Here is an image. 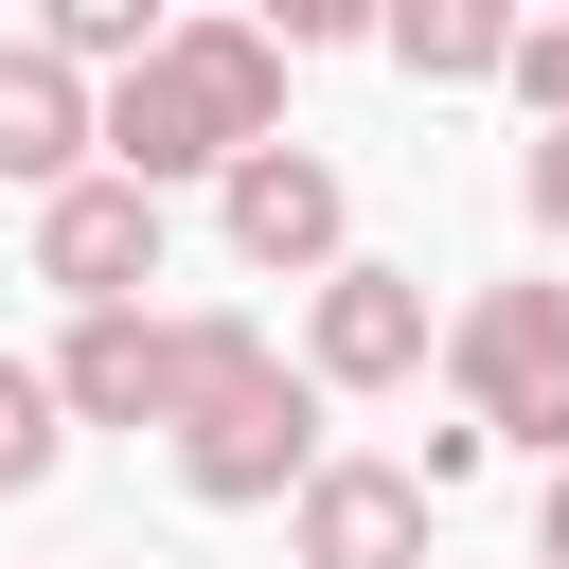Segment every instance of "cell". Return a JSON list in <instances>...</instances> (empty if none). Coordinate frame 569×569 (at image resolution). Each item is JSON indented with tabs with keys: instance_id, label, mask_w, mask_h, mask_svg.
Segmentation results:
<instances>
[{
	"instance_id": "4fadbf2b",
	"label": "cell",
	"mask_w": 569,
	"mask_h": 569,
	"mask_svg": "<svg viewBox=\"0 0 569 569\" xmlns=\"http://www.w3.org/2000/svg\"><path fill=\"white\" fill-rule=\"evenodd\" d=\"M516 107H533V124H569V18H533V36H516Z\"/></svg>"
},
{
	"instance_id": "7a4b0ae2",
	"label": "cell",
	"mask_w": 569,
	"mask_h": 569,
	"mask_svg": "<svg viewBox=\"0 0 569 569\" xmlns=\"http://www.w3.org/2000/svg\"><path fill=\"white\" fill-rule=\"evenodd\" d=\"M338 445H320V373L249 320V302H196V409H178V498H213V516H302V480H320Z\"/></svg>"
},
{
	"instance_id": "8992f818",
	"label": "cell",
	"mask_w": 569,
	"mask_h": 569,
	"mask_svg": "<svg viewBox=\"0 0 569 569\" xmlns=\"http://www.w3.org/2000/svg\"><path fill=\"white\" fill-rule=\"evenodd\" d=\"M427 356H445V320H427V267H373V249H356V267L302 302V373H320V391H409Z\"/></svg>"
},
{
	"instance_id": "ba28073f",
	"label": "cell",
	"mask_w": 569,
	"mask_h": 569,
	"mask_svg": "<svg viewBox=\"0 0 569 569\" xmlns=\"http://www.w3.org/2000/svg\"><path fill=\"white\" fill-rule=\"evenodd\" d=\"M0 178L53 213L71 178H107V89L53 53V36H0Z\"/></svg>"
},
{
	"instance_id": "5b68a950",
	"label": "cell",
	"mask_w": 569,
	"mask_h": 569,
	"mask_svg": "<svg viewBox=\"0 0 569 569\" xmlns=\"http://www.w3.org/2000/svg\"><path fill=\"white\" fill-rule=\"evenodd\" d=\"M53 391H71V427H160V445H178V409H196V302H178V320H160V302L71 320V338H53Z\"/></svg>"
},
{
	"instance_id": "6da1fadb",
	"label": "cell",
	"mask_w": 569,
	"mask_h": 569,
	"mask_svg": "<svg viewBox=\"0 0 569 569\" xmlns=\"http://www.w3.org/2000/svg\"><path fill=\"white\" fill-rule=\"evenodd\" d=\"M284 142V36L267 18H178L124 89H107V178L178 196V178H231Z\"/></svg>"
},
{
	"instance_id": "8fae6325",
	"label": "cell",
	"mask_w": 569,
	"mask_h": 569,
	"mask_svg": "<svg viewBox=\"0 0 569 569\" xmlns=\"http://www.w3.org/2000/svg\"><path fill=\"white\" fill-rule=\"evenodd\" d=\"M71 462V391H53V356H0V498H36Z\"/></svg>"
},
{
	"instance_id": "7c38bea8",
	"label": "cell",
	"mask_w": 569,
	"mask_h": 569,
	"mask_svg": "<svg viewBox=\"0 0 569 569\" xmlns=\"http://www.w3.org/2000/svg\"><path fill=\"white\" fill-rule=\"evenodd\" d=\"M516 213L569 249V124H533V142H516Z\"/></svg>"
},
{
	"instance_id": "30bf717a",
	"label": "cell",
	"mask_w": 569,
	"mask_h": 569,
	"mask_svg": "<svg viewBox=\"0 0 569 569\" xmlns=\"http://www.w3.org/2000/svg\"><path fill=\"white\" fill-rule=\"evenodd\" d=\"M516 36H533V18H498V0H391V18H373V53H391L409 89H516Z\"/></svg>"
},
{
	"instance_id": "52a82bcc",
	"label": "cell",
	"mask_w": 569,
	"mask_h": 569,
	"mask_svg": "<svg viewBox=\"0 0 569 569\" xmlns=\"http://www.w3.org/2000/svg\"><path fill=\"white\" fill-rule=\"evenodd\" d=\"M36 284H53L71 320H124V302L160 284V196H142V178H71V196L36 213Z\"/></svg>"
},
{
	"instance_id": "5bb4252c",
	"label": "cell",
	"mask_w": 569,
	"mask_h": 569,
	"mask_svg": "<svg viewBox=\"0 0 569 569\" xmlns=\"http://www.w3.org/2000/svg\"><path fill=\"white\" fill-rule=\"evenodd\" d=\"M533 569H569V462L533 480Z\"/></svg>"
},
{
	"instance_id": "9c48e42d",
	"label": "cell",
	"mask_w": 569,
	"mask_h": 569,
	"mask_svg": "<svg viewBox=\"0 0 569 569\" xmlns=\"http://www.w3.org/2000/svg\"><path fill=\"white\" fill-rule=\"evenodd\" d=\"M427 516H445V498H427L409 462H356V445H338V462L302 480L284 551H302V569H427Z\"/></svg>"
},
{
	"instance_id": "3957f363",
	"label": "cell",
	"mask_w": 569,
	"mask_h": 569,
	"mask_svg": "<svg viewBox=\"0 0 569 569\" xmlns=\"http://www.w3.org/2000/svg\"><path fill=\"white\" fill-rule=\"evenodd\" d=\"M445 409H462L480 445L569 462V284H480V302H445Z\"/></svg>"
},
{
	"instance_id": "277c9868",
	"label": "cell",
	"mask_w": 569,
	"mask_h": 569,
	"mask_svg": "<svg viewBox=\"0 0 569 569\" xmlns=\"http://www.w3.org/2000/svg\"><path fill=\"white\" fill-rule=\"evenodd\" d=\"M213 231H231V267H267V284H302V302L356 267V196H338V160H320V142L231 160V178H213Z\"/></svg>"
}]
</instances>
